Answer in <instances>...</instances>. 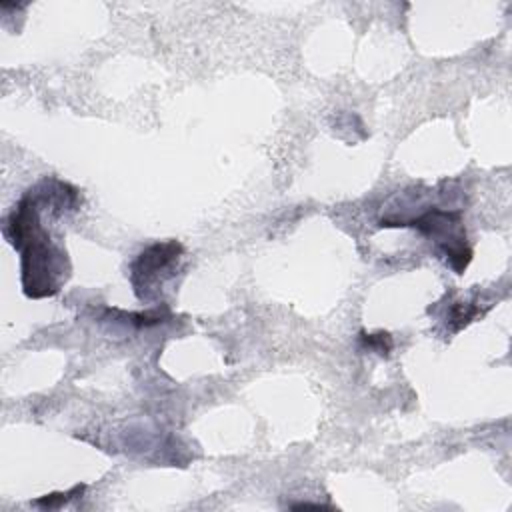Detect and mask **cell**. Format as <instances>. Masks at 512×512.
<instances>
[{
    "instance_id": "cell-4",
    "label": "cell",
    "mask_w": 512,
    "mask_h": 512,
    "mask_svg": "<svg viewBox=\"0 0 512 512\" xmlns=\"http://www.w3.org/2000/svg\"><path fill=\"white\" fill-rule=\"evenodd\" d=\"M82 492H84V484H78V486H74V488H72V490H68V492H54V494H46V496H42V498L34 500V504H36V506H42V508H60L62 504H66L68 500H72V498L80 496Z\"/></svg>"
},
{
    "instance_id": "cell-3",
    "label": "cell",
    "mask_w": 512,
    "mask_h": 512,
    "mask_svg": "<svg viewBox=\"0 0 512 512\" xmlns=\"http://www.w3.org/2000/svg\"><path fill=\"white\" fill-rule=\"evenodd\" d=\"M184 248L176 240L156 242L142 250L130 266V282L134 294L142 302H152L158 290L170 280L178 268Z\"/></svg>"
},
{
    "instance_id": "cell-5",
    "label": "cell",
    "mask_w": 512,
    "mask_h": 512,
    "mask_svg": "<svg viewBox=\"0 0 512 512\" xmlns=\"http://www.w3.org/2000/svg\"><path fill=\"white\" fill-rule=\"evenodd\" d=\"M360 340L364 344V348L368 350H374L382 356H388L390 348H392V338L388 332H378V334H360Z\"/></svg>"
},
{
    "instance_id": "cell-2",
    "label": "cell",
    "mask_w": 512,
    "mask_h": 512,
    "mask_svg": "<svg viewBox=\"0 0 512 512\" xmlns=\"http://www.w3.org/2000/svg\"><path fill=\"white\" fill-rule=\"evenodd\" d=\"M402 226H414L428 240L436 244V248L446 256V262L452 270L462 274L472 260V250L466 242V230L462 222L460 210H442L428 208L424 214L404 222Z\"/></svg>"
},
{
    "instance_id": "cell-1",
    "label": "cell",
    "mask_w": 512,
    "mask_h": 512,
    "mask_svg": "<svg viewBox=\"0 0 512 512\" xmlns=\"http://www.w3.org/2000/svg\"><path fill=\"white\" fill-rule=\"evenodd\" d=\"M6 238L20 252L22 290L28 298L54 296L70 274L64 248H60L40 220V204L30 190L14 206L6 228Z\"/></svg>"
}]
</instances>
